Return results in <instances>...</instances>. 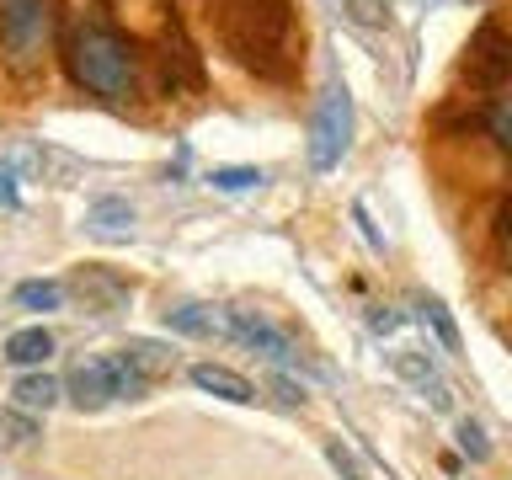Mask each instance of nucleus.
<instances>
[{
    "instance_id": "nucleus-24",
    "label": "nucleus",
    "mask_w": 512,
    "mask_h": 480,
    "mask_svg": "<svg viewBox=\"0 0 512 480\" xmlns=\"http://www.w3.org/2000/svg\"><path fill=\"white\" fill-rule=\"evenodd\" d=\"M502 246H507V267H512V219H507V240H502Z\"/></svg>"
},
{
    "instance_id": "nucleus-6",
    "label": "nucleus",
    "mask_w": 512,
    "mask_h": 480,
    "mask_svg": "<svg viewBox=\"0 0 512 480\" xmlns=\"http://www.w3.org/2000/svg\"><path fill=\"white\" fill-rule=\"evenodd\" d=\"M224 315V336H235L240 347H251V352H262V358H272L278 368H299V363H310L299 352V342L288 336L278 320H272L267 310H246V304H230V310H219Z\"/></svg>"
},
{
    "instance_id": "nucleus-20",
    "label": "nucleus",
    "mask_w": 512,
    "mask_h": 480,
    "mask_svg": "<svg viewBox=\"0 0 512 480\" xmlns=\"http://www.w3.org/2000/svg\"><path fill=\"white\" fill-rule=\"evenodd\" d=\"M326 459L336 464V470H342V480H368V475H363V464H358V459H352V454H347V448H342V443H336V438L326 443Z\"/></svg>"
},
{
    "instance_id": "nucleus-18",
    "label": "nucleus",
    "mask_w": 512,
    "mask_h": 480,
    "mask_svg": "<svg viewBox=\"0 0 512 480\" xmlns=\"http://www.w3.org/2000/svg\"><path fill=\"white\" fill-rule=\"evenodd\" d=\"M486 128H491V139L512 155V96H507V102H496V107L486 112Z\"/></svg>"
},
{
    "instance_id": "nucleus-23",
    "label": "nucleus",
    "mask_w": 512,
    "mask_h": 480,
    "mask_svg": "<svg viewBox=\"0 0 512 480\" xmlns=\"http://www.w3.org/2000/svg\"><path fill=\"white\" fill-rule=\"evenodd\" d=\"M347 6H352V16H358V22H368V27H374V22H379V11H374V0H347Z\"/></svg>"
},
{
    "instance_id": "nucleus-21",
    "label": "nucleus",
    "mask_w": 512,
    "mask_h": 480,
    "mask_svg": "<svg viewBox=\"0 0 512 480\" xmlns=\"http://www.w3.org/2000/svg\"><path fill=\"white\" fill-rule=\"evenodd\" d=\"M0 203H6V208L22 203V192H16V171L6 166V160H0Z\"/></svg>"
},
{
    "instance_id": "nucleus-2",
    "label": "nucleus",
    "mask_w": 512,
    "mask_h": 480,
    "mask_svg": "<svg viewBox=\"0 0 512 480\" xmlns=\"http://www.w3.org/2000/svg\"><path fill=\"white\" fill-rule=\"evenodd\" d=\"M224 43L230 54L256 75H288V48H294V22L283 0H224Z\"/></svg>"
},
{
    "instance_id": "nucleus-17",
    "label": "nucleus",
    "mask_w": 512,
    "mask_h": 480,
    "mask_svg": "<svg viewBox=\"0 0 512 480\" xmlns=\"http://www.w3.org/2000/svg\"><path fill=\"white\" fill-rule=\"evenodd\" d=\"M422 320H427L432 331H438V342H443L448 352H459V326L448 320V310H443L438 299H422Z\"/></svg>"
},
{
    "instance_id": "nucleus-22",
    "label": "nucleus",
    "mask_w": 512,
    "mask_h": 480,
    "mask_svg": "<svg viewBox=\"0 0 512 480\" xmlns=\"http://www.w3.org/2000/svg\"><path fill=\"white\" fill-rule=\"evenodd\" d=\"M0 427H6V432H16L11 443H27V438H32V422H22V416H0Z\"/></svg>"
},
{
    "instance_id": "nucleus-8",
    "label": "nucleus",
    "mask_w": 512,
    "mask_h": 480,
    "mask_svg": "<svg viewBox=\"0 0 512 480\" xmlns=\"http://www.w3.org/2000/svg\"><path fill=\"white\" fill-rule=\"evenodd\" d=\"M187 379L198 384L203 395L235 400V406H251V400H256V390H251V379H240L235 368H224V363H192V368H187Z\"/></svg>"
},
{
    "instance_id": "nucleus-9",
    "label": "nucleus",
    "mask_w": 512,
    "mask_h": 480,
    "mask_svg": "<svg viewBox=\"0 0 512 480\" xmlns=\"http://www.w3.org/2000/svg\"><path fill=\"white\" fill-rule=\"evenodd\" d=\"M166 331H176V336H224V315L214 310V304H198V299H182V304H171L166 315Z\"/></svg>"
},
{
    "instance_id": "nucleus-13",
    "label": "nucleus",
    "mask_w": 512,
    "mask_h": 480,
    "mask_svg": "<svg viewBox=\"0 0 512 480\" xmlns=\"http://www.w3.org/2000/svg\"><path fill=\"white\" fill-rule=\"evenodd\" d=\"M11 400H16V411H48L59 400V379H48V374H22L11 384Z\"/></svg>"
},
{
    "instance_id": "nucleus-14",
    "label": "nucleus",
    "mask_w": 512,
    "mask_h": 480,
    "mask_svg": "<svg viewBox=\"0 0 512 480\" xmlns=\"http://www.w3.org/2000/svg\"><path fill=\"white\" fill-rule=\"evenodd\" d=\"M395 374H406L411 384H416V390H432V406H448V390H443V379L438 374H432V368L422 363V358H411V352H395Z\"/></svg>"
},
{
    "instance_id": "nucleus-4",
    "label": "nucleus",
    "mask_w": 512,
    "mask_h": 480,
    "mask_svg": "<svg viewBox=\"0 0 512 480\" xmlns=\"http://www.w3.org/2000/svg\"><path fill=\"white\" fill-rule=\"evenodd\" d=\"M347 144H352V91H347V80H326L310 112V166L336 171Z\"/></svg>"
},
{
    "instance_id": "nucleus-3",
    "label": "nucleus",
    "mask_w": 512,
    "mask_h": 480,
    "mask_svg": "<svg viewBox=\"0 0 512 480\" xmlns=\"http://www.w3.org/2000/svg\"><path fill=\"white\" fill-rule=\"evenodd\" d=\"M150 384H144L134 368H128L123 352H107V358H86L70 368V379H64V395L75 400L80 411H102L112 400H139Z\"/></svg>"
},
{
    "instance_id": "nucleus-5",
    "label": "nucleus",
    "mask_w": 512,
    "mask_h": 480,
    "mask_svg": "<svg viewBox=\"0 0 512 480\" xmlns=\"http://www.w3.org/2000/svg\"><path fill=\"white\" fill-rule=\"evenodd\" d=\"M48 32H54V11L48 0H0V48L16 70H27L43 54Z\"/></svg>"
},
{
    "instance_id": "nucleus-11",
    "label": "nucleus",
    "mask_w": 512,
    "mask_h": 480,
    "mask_svg": "<svg viewBox=\"0 0 512 480\" xmlns=\"http://www.w3.org/2000/svg\"><path fill=\"white\" fill-rule=\"evenodd\" d=\"M48 352H54V336L43 326H22L6 336V363H16V368H43Z\"/></svg>"
},
{
    "instance_id": "nucleus-16",
    "label": "nucleus",
    "mask_w": 512,
    "mask_h": 480,
    "mask_svg": "<svg viewBox=\"0 0 512 480\" xmlns=\"http://www.w3.org/2000/svg\"><path fill=\"white\" fill-rule=\"evenodd\" d=\"M16 304H22V310H59L64 288L59 283H16Z\"/></svg>"
},
{
    "instance_id": "nucleus-25",
    "label": "nucleus",
    "mask_w": 512,
    "mask_h": 480,
    "mask_svg": "<svg viewBox=\"0 0 512 480\" xmlns=\"http://www.w3.org/2000/svg\"><path fill=\"white\" fill-rule=\"evenodd\" d=\"M470 6H486V0H470Z\"/></svg>"
},
{
    "instance_id": "nucleus-1",
    "label": "nucleus",
    "mask_w": 512,
    "mask_h": 480,
    "mask_svg": "<svg viewBox=\"0 0 512 480\" xmlns=\"http://www.w3.org/2000/svg\"><path fill=\"white\" fill-rule=\"evenodd\" d=\"M64 70L80 91L107 96V102L139 96V48L107 22H75L64 32Z\"/></svg>"
},
{
    "instance_id": "nucleus-15",
    "label": "nucleus",
    "mask_w": 512,
    "mask_h": 480,
    "mask_svg": "<svg viewBox=\"0 0 512 480\" xmlns=\"http://www.w3.org/2000/svg\"><path fill=\"white\" fill-rule=\"evenodd\" d=\"M262 182H267V176L256 166H214V171H208V187H214V192H251Z\"/></svg>"
},
{
    "instance_id": "nucleus-12",
    "label": "nucleus",
    "mask_w": 512,
    "mask_h": 480,
    "mask_svg": "<svg viewBox=\"0 0 512 480\" xmlns=\"http://www.w3.org/2000/svg\"><path fill=\"white\" fill-rule=\"evenodd\" d=\"M118 352L128 358V368H134L144 384H155L160 374H171V363H176V352L160 347V342H128V347H118Z\"/></svg>"
},
{
    "instance_id": "nucleus-10",
    "label": "nucleus",
    "mask_w": 512,
    "mask_h": 480,
    "mask_svg": "<svg viewBox=\"0 0 512 480\" xmlns=\"http://www.w3.org/2000/svg\"><path fill=\"white\" fill-rule=\"evenodd\" d=\"M86 230L91 235H107V240L134 235V208H128V198H96L86 208Z\"/></svg>"
},
{
    "instance_id": "nucleus-7",
    "label": "nucleus",
    "mask_w": 512,
    "mask_h": 480,
    "mask_svg": "<svg viewBox=\"0 0 512 480\" xmlns=\"http://www.w3.org/2000/svg\"><path fill=\"white\" fill-rule=\"evenodd\" d=\"M464 80L475 91H502L512 80V32L502 22H486L464 48Z\"/></svg>"
},
{
    "instance_id": "nucleus-19",
    "label": "nucleus",
    "mask_w": 512,
    "mask_h": 480,
    "mask_svg": "<svg viewBox=\"0 0 512 480\" xmlns=\"http://www.w3.org/2000/svg\"><path fill=\"white\" fill-rule=\"evenodd\" d=\"M459 448H464V454H470L475 464H486V459H491V443H486V432H480V422H470V416L459 422Z\"/></svg>"
}]
</instances>
